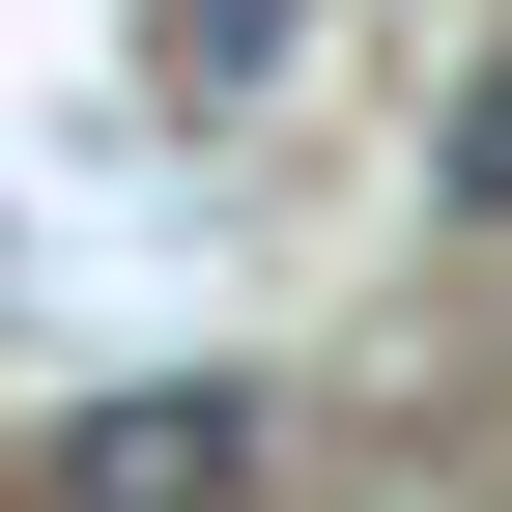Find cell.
<instances>
[{
	"instance_id": "1",
	"label": "cell",
	"mask_w": 512,
	"mask_h": 512,
	"mask_svg": "<svg viewBox=\"0 0 512 512\" xmlns=\"http://www.w3.org/2000/svg\"><path fill=\"white\" fill-rule=\"evenodd\" d=\"M228 484H256V399L228 370H143V399H86L29 456V512H228Z\"/></svg>"
},
{
	"instance_id": "2",
	"label": "cell",
	"mask_w": 512,
	"mask_h": 512,
	"mask_svg": "<svg viewBox=\"0 0 512 512\" xmlns=\"http://www.w3.org/2000/svg\"><path fill=\"white\" fill-rule=\"evenodd\" d=\"M285 29H313V0H171V86H256Z\"/></svg>"
},
{
	"instance_id": "3",
	"label": "cell",
	"mask_w": 512,
	"mask_h": 512,
	"mask_svg": "<svg viewBox=\"0 0 512 512\" xmlns=\"http://www.w3.org/2000/svg\"><path fill=\"white\" fill-rule=\"evenodd\" d=\"M456 228H512V86H484V114H456Z\"/></svg>"
}]
</instances>
